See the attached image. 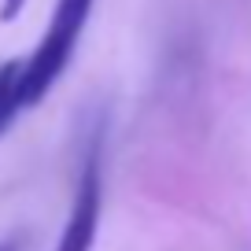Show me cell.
<instances>
[{
  "instance_id": "6da1fadb",
  "label": "cell",
  "mask_w": 251,
  "mask_h": 251,
  "mask_svg": "<svg viewBox=\"0 0 251 251\" xmlns=\"http://www.w3.org/2000/svg\"><path fill=\"white\" fill-rule=\"evenodd\" d=\"M96 0H55L52 19H48L41 41L33 45L30 59L23 63V78H19V100L23 111L41 103L48 93L55 89V81L63 78V71L71 67L78 41L85 33V23L93 15Z\"/></svg>"
},
{
  "instance_id": "7a4b0ae2",
  "label": "cell",
  "mask_w": 251,
  "mask_h": 251,
  "mask_svg": "<svg viewBox=\"0 0 251 251\" xmlns=\"http://www.w3.org/2000/svg\"><path fill=\"white\" fill-rule=\"evenodd\" d=\"M100 214H103V118H96L81 141L71 211H67L55 251H93L96 233H100Z\"/></svg>"
},
{
  "instance_id": "3957f363",
  "label": "cell",
  "mask_w": 251,
  "mask_h": 251,
  "mask_svg": "<svg viewBox=\"0 0 251 251\" xmlns=\"http://www.w3.org/2000/svg\"><path fill=\"white\" fill-rule=\"evenodd\" d=\"M19 78H23V63H19V59H4V63H0V133L23 115Z\"/></svg>"
},
{
  "instance_id": "277c9868",
  "label": "cell",
  "mask_w": 251,
  "mask_h": 251,
  "mask_svg": "<svg viewBox=\"0 0 251 251\" xmlns=\"http://www.w3.org/2000/svg\"><path fill=\"white\" fill-rule=\"evenodd\" d=\"M26 0H0V23H15L19 15H23Z\"/></svg>"
},
{
  "instance_id": "5b68a950",
  "label": "cell",
  "mask_w": 251,
  "mask_h": 251,
  "mask_svg": "<svg viewBox=\"0 0 251 251\" xmlns=\"http://www.w3.org/2000/svg\"><path fill=\"white\" fill-rule=\"evenodd\" d=\"M0 251H19V236H8V240H0Z\"/></svg>"
}]
</instances>
